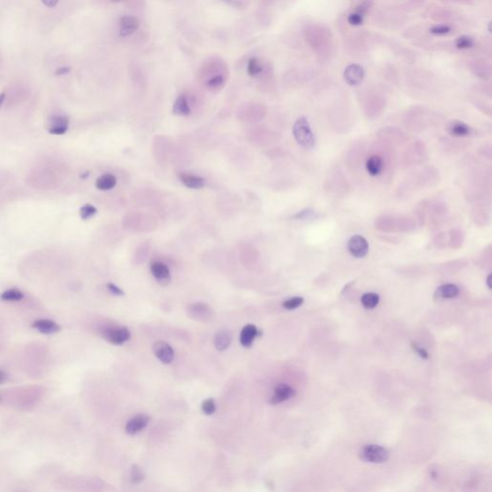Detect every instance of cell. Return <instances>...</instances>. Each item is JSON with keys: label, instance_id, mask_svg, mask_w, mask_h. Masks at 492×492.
<instances>
[{"label": "cell", "instance_id": "6da1fadb", "mask_svg": "<svg viewBox=\"0 0 492 492\" xmlns=\"http://www.w3.org/2000/svg\"><path fill=\"white\" fill-rule=\"evenodd\" d=\"M292 134L296 142L303 148L309 150L315 146L316 138L310 128L309 123L305 117L296 120L292 127Z\"/></svg>", "mask_w": 492, "mask_h": 492}, {"label": "cell", "instance_id": "7a4b0ae2", "mask_svg": "<svg viewBox=\"0 0 492 492\" xmlns=\"http://www.w3.org/2000/svg\"><path fill=\"white\" fill-rule=\"evenodd\" d=\"M360 457L363 461L371 463H383L388 460V451L380 445L370 444L366 445L360 452Z\"/></svg>", "mask_w": 492, "mask_h": 492}, {"label": "cell", "instance_id": "3957f363", "mask_svg": "<svg viewBox=\"0 0 492 492\" xmlns=\"http://www.w3.org/2000/svg\"><path fill=\"white\" fill-rule=\"evenodd\" d=\"M102 336L107 341L115 345H122L131 338V333L126 327L112 326L102 331Z\"/></svg>", "mask_w": 492, "mask_h": 492}, {"label": "cell", "instance_id": "277c9868", "mask_svg": "<svg viewBox=\"0 0 492 492\" xmlns=\"http://www.w3.org/2000/svg\"><path fill=\"white\" fill-rule=\"evenodd\" d=\"M187 314L193 320L207 322L213 319L215 312L213 308L205 303H194L187 307Z\"/></svg>", "mask_w": 492, "mask_h": 492}, {"label": "cell", "instance_id": "5b68a950", "mask_svg": "<svg viewBox=\"0 0 492 492\" xmlns=\"http://www.w3.org/2000/svg\"><path fill=\"white\" fill-rule=\"evenodd\" d=\"M347 248L349 253L353 256L354 258L357 259H362L365 258L369 251V242L367 239L363 236L360 235H355L351 237L348 241Z\"/></svg>", "mask_w": 492, "mask_h": 492}, {"label": "cell", "instance_id": "8992f818", "mask_svg": "<svg viewBox=\"0 0 492 492\" xmlns=\"http://www.w3.org/2000/svg\"><path fill=\"white\" fill-rule=\"evenodd\" d=\"M155 356L165 365H169L174 360V350L165 341H157L153 345Z\"/></svg>", "mask_w": 492, "mask_h": 492}, {"label": "cell", "instance_id": "52a82bcc", "mask_svg": "<svg viewBox=\"0 0 492 492\" xmlns=\"http://www.w3.org/2000/svg\"><path fill=\"white\" fill-rule=\"evenodd\" d=\"M344 80L350 86L361 84L365 78V70L359 64H350L344 70Z\"/></svg>", "mask_w": 492, "mask_h": 492}, {"label": "cell", "instance_id": "ba28073f", "mask_svg": "<svg viewBox=\"0 0 492 492\" xmlns=\"http://www.w3.org/2000/svg\"><path fill=\"white\" fill-rule=\"evenodd\" d=\"M149 423V416L147 415H137L134 417H132L125 426V430L128 434L134 435L137 434L139 431L145 429V427Z\"/></svg>", "mask_w": 492, "mask_h": 492}, {"label": "cell", "instance_id": "9c48e42d", "mask_svg": "<svg viewBox=\"0 0 492 492\" xmlns=\"http://www.w3.org/2000/svg\"><path fill=\"white\" fill-rule=\"evenodd\" d=\"M150 271L154 278L163 286H167L170 282V271L167 264L162 261H154L150 266Z\"/></svg>", "mask_w": 492, "mask_h": 492}, {"label": "cell", "instance_id": "30bf717a", "mask_svg": "<svg viewBox=\"0 0 492 492\" xmlns=\"http://www.w3.org/2000/svg\"><path fill=\"white\" fill-rule=\"evenodd\" d=\"M294 394H295L294 389L292 388V386H290L289 384H278L276 387L274 388L273 395L270 397L269 403L272 404V405H277V404L283 403V402H285L287 400L291 399L292 397L294 396Z\"/></svg>", "mask_w": 492, "mask_h": 492}, {"label": "cell", "instance_id": "8fae6325", "mask_svg": "<svg viewBox=\"0 0 492 492\" xmlns=\"http://www.w3.org/2000/svg\"><path fill=\"white\" fill-rule=\"evenodd\" d=\"M139 21L136 16L125 15L120 21V34L122 37H128L138 30Z\"/></svg>", "mask_w": 492, "mask_h": 492}, {"label": "cell", "instance_id": "7c38bea8", "mask_svg": "<svg viewBox=\"0 0 492 492\" xmlns=\"http://www.w3.org/2000/svg\"><path fill=\"white\" fill-rule=\"evenodd\" d=\"M69 125V120L63 116H56L51 119L48 132L52 135H63L66 133Z\"/></svg>", "mask_w": 492, "mask_h": 492}, {"label": "cell", "instance_id": "4fadbf2b", "mask_svg": "<svg viewBox=\"0 0 492 492\" xmlns=\"http://www.w3.org/2000/svg\"><path fill=\"white\" fill-rule=\"evenodd\" d=\"M32 327L38 330L42 334L46 335H51L58 333L61 330V327L53 320L50 319H39L34 321L32 324Z\"/></svg>", "mask_w": 492, "mask_h": 492}, {"label": "cell", "instance_id": "5bb4252c", "mask_svg": "<svg viewBox=\"0 0 492 492\" xmlns=\"http://www.w3.org/2000/svg\"><path fill=\"white\" fill-rule=\"evenodd\" d=\"M460 294V289L455 284H445L440 286L435 292L434 298L436 299H453Z\"/></svg>", "mask_w": 492, "mask_h": 492}, {"label": "cell", "instance_id": "9a60e30c", "mask_svg": "<svg viewBox=\"0 0 492 492\" xmlns=\"http://www.w3.org/2000/svg\"><path fill=\"white\" fill-rule=\"evenodd\" d=\"M257 336H259V331H258L257 327L252 325V324L246 325L243 328L242 333H241V337H240L242 345L246 348L251 347L254 339L256 338Z\"/></svg>", "mask_w": 492, "mask_h": 492}, {"label": "cell", "instance_id": "2e32d148", "mask_svg": "<svg viewBox=\"0 0 492 492\" xmlns=\"http://www.w3.org/2000/svg\"><path fill=\"white\" fill-rule=\"evenodd\" d=\"M179 179L184 184V186H186L188 188L199 189L205 185V179L200 177V176H196V175L182 172L179 174Z\"/></svg>", "mask_w": 492, "mask_h": 492}, {"label": "cell", "instance_id": "e0dca14e", "mask_svg": "<svg viewBox=\"0 0 492 492\" xmlns=\"http://www.w3.org/2000/svg\"><path fill=\"white\" fill-rule=\"evenodd\" d=\"M384 168V162L382 158L378 155H372L367 160L366 169L369 172V175L375 177L381 174Z\"/></svg>", "mask_w": 492, "mask_h": 492}, {"label": "cell", "instance_id": "ac0fdd59", "mask_svg": "<svg viewBox=\"0 0 492 492\" xmlns=\"http://www.w3.org/2000/svg\"><path fill=\"white\" fill-rule=\"evenodd\" d=\"M447 131L453 137L463 138L470 134V127L466 123L455 121L448 125Z\"/></svg>", "mask_w": 492, "mask_h": 492}, {"label": "cell", "instance_id": "d6986e66", "mask_svg": "<svg viewBox=\"0 0 492 492\" xmlns=\"http://www.w3.org/2000/svg\"><path fill=\"white\" fill-rule=\"evenodd\" d=\"M232 343V335L227 330H222L216 334L215 338V348L219 351H224L229 348Z\"/></svg>", "mask_w": 492, "mask_h": 492}, {"label": "cell", "instance_id": "ffe728a7", "mask_svg": "<svg viewBox=\"0 0 492 492\" xmlns=\"http://www.w3.org/2000/svg\"><path fill=\"white\" fill-rule=\"evenodd\" d=\"M173 114L180 117H185L190 114V107L188 105L187 99L184 94H181L177 97L174 105H173Z\"/></svg>", "mask_w": 492, "mask_h": 492}, {"label": "cell", "instance_id": "44dd1931", "mask_svg": "<svg viewBox=\"0 0 492 492\" xmlns=\"http://www.w3.org/2000/svg\"><path fill=\"white\" fill-rule=\"evenodd\" d=\"M117 178L113 174H103L101 175L95 182V186L99 190H110L114 188L117 184Z\"/></svg>", "mask_w": 492, "mask_h": 492}, {"label": "cell", "instance_id": "7402d4cb", "mask_svg": "<svg viewBox=\"0 0 492 492\" xmlns=\"http://www.w3.org/2000/svg\"><path fill=\"white\" fill-rule=\"evenodd\" d=\"M361 302H362L363 306L366 308L371 309V308H374L378 306V304L380 302V296H379V294L374 293V292H368L362 296Z\"/></svg>", "mask_w": 492, "mask_h": 492}, {"label": "cell", "instance_id": "603a6c76", "mask_svg": "<svg viewBox=\"0 0 492 492\" xmlns=\"http://www.w3.org/2000/svg\"><path fill=\"white\" fill-rule=\"evenodd\" d=\"M224 85H225V77L222 74H215L214 76L211 77L206 84L207 88L213 92H217L221 90L224 87Z\"/></svg>", "mask_w": 492, "mask_h": 492}, {"label": "cell", "instance_id": "cb8c5ba5", "mask_svg": "<svg viewBox=\"0 0 492 492\" xmlns=\"http://www.w3.org/2000/svg\"><path fill=\"white\" fill-rule=\"evenodd\" d=\"M23 293L19 290L16 289H11L6 292H3L0 295V299L2 301H9V302H15V301H20L23 298Z\"/></svg>", "mask_w": 492, "mask_h": 492}, {"label": "cell", "instance_id": "d4e9b609", "mask_svg": "<svg viewBox=\"0 0 492 492\" xmlns=\"http://www.w3.org/2000/svg\"><path fill=\"white\" fill-rule=\"evenodd\" d=\"M262 71V66L261 62L256 58H252L248 62L247 64V72L250 76H257Z\"/></svg>", "mask_w": 492, "mask_h": 492}, {"label": "cell", "instance_id": "484cf974", "mask_svg": "<svg viewBox=\"0 0 492 492\" xmlns=\"http://www.w3.org/2000/svg\"><path fill=\"white\" fill-rule=\"evenodd\" d=\"M144 478H145V475H144V472L142 471V469L137 464H134L131 467V471H130L131 482L133 484H139L144 480Z\"/></svg>", "mask_w": 492, "mask_h": 492}, {"label": "cell", "instance_id": "4316f807", "mask_svg": "<svg viewBox=\"0 0 492 492\" xmlns=\"http://www.w3.org/2000/svg\"><path fill=\"white\" fill-rule=\"evenodd\" d=\"M96 213H97L96 208L91 204H86L82 206L80 209V216L83 220H88L92 218L93 215H96Z\"/></svg>", "mask_w": 492, "mask_h": 492}, {"label": "cell", "instance_id": "83f0119b", "mask_svg": "<svg viewBox=\"0 0 492 492\" xmlns=\"http://www.w3.org/2000/svg\"><path fill=\"white\" fill-rule=\"evenodd\" d=\"M304 302V298L303 297H299V296H296V297H292V298H290L288 300H286L284 303H283V307L286 309H295L297 308L300 307Z\"/></svg>", "mask_w": 492, "mask_h": 492}, {"label": "cell", "instance_id": "f1b7e54d", "mask_svg": "<svg viewBox=\"0 0 492 492\" xmlns=\"http://www.w3.org/2000/svg\"><path fill=\"white\" fill-rule=\"evenodd\" d=\"M456 46L459 49H467L474 46V40L468 36H461L456 41Z\"/></svg>", "mask_w": 492, "mask_h": 492}, {"label": "cell", "instance_id": "f546056e", "mask_svg": "<svg viewBox=\"0 0 492 492\" xmlns=\"http://www.w3.org/2000/svg\"><path fill=\"white\" fill-rule=\"evenodd\" d=\"M215 409L216 408H215V400L212 398L205 400L202 404V411L205 415H212L215 414Z\"/></svg>", "mask_w": 492, "mask_h": 492}, {"label": "cell", "instance_id": "4dcf8cb0", "mask_svg": "<svg viewBox=\"0 0 492 492\" xmlns=\"http://www.w3.org/2000/svg\"><path fill=\"white\" fill-rule=\"evenodd\" d=\"M348 22L354 26H359V25L363 24V22H364V15H362L358 12L353 13L348 16Z\"/></svg>", "mask_w": 492, "mask_h": 492}, {"label": "cell", "instance_id": "1f68e13d", "mask_svg": "<svg viewBox=\"0 0 492 492\" xmlns=\"http://www.w3.org/2000/svg\"><path fill=\"white\" fill-rule=\"evenodd\" d=\"M451 31V28L447 25H436V26H433L431 27L430 29V32L431 34L433 35H445V34H448L449 32Z\"/></svg>", "mask_w": 492, "mask_h": 492}, {"label": "cell", "instance_id": "d6a6232c", "mask_svg": "<svg viewBox=\"0 0 492 492\" xmlns=\"http://www.w3.org/2000/svg\"><path fill=\"white\" fill-rule=\"evenodd\" d=\"M107 289L109 290V292H111L112 294L116 295V296H123V295H124V292H123V290L120 289L115 284L109 283V284H107Z\"/></svg>", "mask_w": 492, "mask_h": 492}, {"label": "cell", "instance_id": "836d02e7", "mask_svg": "<svg viewBox=\"0 0 492 492\" xmlns=\"http://www.w3.org/2000/svg\"><path fill=\"white\" fill-rule=\"evenodd\" d=\"M312 215H313V212L311 210H305V211H302V212L293 215L292 218H295V219H308V218L311 217Z\"/></svg>", "mask_w": 492, "mask_h": 492}, {"label": "cell", "instance_id": "e575fe53", "mask_svg": "<svg viewBox=\"0 0 492 492\" xmlns=\"http://www.w3.org/2000/svg\"><path fill=\"white\" fill-rule=\"evenodd\" d=\"M413 345H414L413 347H414V349H415V351H416V353L418 354V355H419L422 359L426 360V359H428V358H429V354H428V352H427L425 349L420 348V347H418V346H417V345H415V344H413Z\"/></svg>", "mask_w": 492, "mask_h": 492}, {"label": "cell", "instance_id": "d590c367", "mask_svg": "<svg viewBox=\"0 0 492 492\" xmlns=\"http://www.w3.org/2000/svg\"><path fill=\"white\" fill-rule=\"evenodd\" d=\"M70 70H71V69H70V67H68V66H62V67H59V68H57V69H56L55 74H56L57 76L65 75V74L69 73V72H70Z\"/></svg>", "mask_w": 492, "mask_h": 492}, {"label": "cell", "instance_id": "8d00e7d4", "mask_svg": "<svg viewBox=\"0 0 492 492\" xmlns=\"http://www.w3.org/2000/svg\"><path fill=\"white\" fill-rule=\"evenodd\" d=\"M60 0H42V2L44 3V5L48 7V8H53L55 7L58 3H59Z\"/></svg>", "mask_w": 492, "mask_h": 492}, {"label": "cell", "instance_id": "74e56055", "mask_svg": "<svg viewBox=\"0 0 492 492\" xmlns=\"http://www.w3.org/2000/svg\"><path fill=\"white\" fill-rule=\"evenodd\" d=\"M8 376L6 374V372H4L3 370H0V384H3L6 380H7Z\"/></svg>", "mask_w": 492, "mask_h": 492}, {"label": "cell", "instance_id": "f35d334b", "mask_svg": "<svg viewBox=\"0 0 492 492\" xmlns=\"http://www.w3.org/2000/svg\"><path fill=\"white\" fill-rule=\"evenodd\" d=\"M5 97H6V94L4 92L0 93V107L3 105L4 103V100H5Z\"/></svg>", "mask_w": 492, "mask_h": 492}, {"label": "cell", "instance_id": "ab89813d", "mask_svg": "<svg viewBox=\"0 0 492 492\" xmlns=\"http://www.w3.org/2000/svg\"><path fill=\"white\" fill-rule=\"evenodd\" d=\"M491 280H492V274H490L488 278H487V285L489 287V289H492V284H491Z\"/></svg>", "mask_w": 492, "mask_h": 492}, {"label": "cell", "instance_id": "60d3db41", "mask_svg": "<svg viewBox=\"0 0 492 492\" xmlns=\"http://www.w3.org/2000/svg\"><path fill=\"white\" fill-rule=\"evenodd\" d=\"M89 175H90V173H89V172H86V174H84V175H82L81 177H82V178H84V177H87V176H89Z\"/></svg>", "mask_w": 492, "mask_h": 492}, {"label": "cell", "instance_id": "b9f144b4", "mask_svg": "<svg viewBox=\"0 0 492 492\" xmlns=\"http://www.w3.org/2000/svg\"><path fill=\"white\" fill-rule=\"evenodd\" d=\"M113 1H114V2H120V1H122V0H113Z\"/></svg>", "mask_w": 492, "mask_h": 492}, {"label": "cell", "instance_id": "7bdbcfd3", "mask_svg": "<svg viewBox=\"0 0 492 492\" xmlns=\"http://www.w3.org/2000/svg\"><path fill=\"white\" fill-rule=\"evenodd\" d=\"M0 401H1V398H0Z\"/></svg>", "mask_w": 492, "mask_h": 492}]
</instances>
